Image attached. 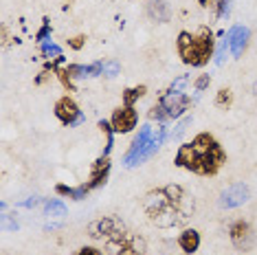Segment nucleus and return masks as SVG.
<instances>
[{
    "instance_id": "f257e3e1",
    "label": "nucleus",
    "mask_w": 257,
    "mask_h": 255,
    "mask_svg": "<svg viewBox=\"0 0 257 255\" xmlns=\"http://www.w3.org/2000/svg\"><path fill=\"white\" fill-rule=\"evenodd\" d=\"M141 207L152 224L159 229L183 227L194 218L196 200L191 194L180 187V185H163V187L150 189L143 196Z\"/></svg>"
},
{
    "instance_id": "f03ea898",
    "label": "nucleus",
    "mask_w": 257,
    "mask_h": 255,
    "mask_svg": "<svg viewBox=\"0 0 257 255\" xmlns=\"http://www.w3.org/2000/svg\"><path fill=\"white\" fill-rule=\"evenodd\" d=\"M174 163L196 176H215L226 163V152L213 135L200 132L176 150Z\"/></svg>"
},
{
    "instance_id": "7ed1b4c3",
    "label": "nucleus",
    "mask_w": 257,
    "mask_h": 255,
    "mask_svg": "<svg viewBox=\"0 0 257 255\" xmlns=\"http://www.w3.org/2000/svg\"><path fill=\"white\" fill-rule=\"evenodd\" d=\"M178 57L185 66L202 68L215 53V36L209 27H198L196 31H180L176 40Z\"/></svg>"
},
{
    "instance_id": "20e7f679",
    "label": "nucleus",
    "mask_w": 257,
    "mask_h": 255,
    "mask_svg": "<svg viewBox=\"0 0 257 255\" xmlns=\"http://www.w3.org/2000/svg\"><path fill=\"white\" fill-rule=\"evenodd\" d=\"M169 139L165 128H152V125H143L139 130V135L134 137L130 150L123 156V165L125 167H137L145 163L148 159H152L156 152L161 150V146Z\"/></svg>"
},
{
    "instance_id": "39448f33",
    "label": "nucleus",
    "mask_w": 257,
    "mask_h": 255,
    "mask_svg": "<svg viewBox=\"0 0 257 255\" xmlns=\"http://www.w3.org/2000/svg\"><path fill=\"white\" fill-rule=\"evenodd\" d=\"M57 121L66 128H75V125H81L86 121V114L79 110L77 101L73 99L71 95H64L55 101V108H53Z\"/></svg>"
},
{
    "instance_id": "423d86ee",
    "label": "nucleus",
    "mask_w": 257,
    "mask_h": 255,
    "mask_svg": "<svg viewBox=\"0 0 257 255\" xmlns=\"http://www.w3.org/2000/svg\"><path fill=\"white\" fill-rule=\"evenodd\" d=\"M123 229H125L123 220H119L114 216H103V218L92 220L88 224V235L99 242H108V240H112L116 233H121Z\"/></svg>"
},
{
    "instance_id": "0eeeda50",
    "label": "nucleus",
    "mask_w": 257,
    "mask_h": 255,
    "mask_svg": "<svg viewBox=\"0 0 257 255\" xmlns=\"http://www.w3.org/2000/svg\"><path fill=\"white\" fill-rule=\"evenodd\" d=\"M110 123H112L114 135H127L139 125V112L134 110V106H119L114 108Z\"/></svg>"
},
{
    "instance_id": "6e6552de",
    "label": "nucleus",
    "mask_w": 257,
    "mask_h": 255,
    "mask_svg": "<svg viewBox=\"0 0 257 255\" xmlns=\"http://www.w3.org/2000/svg\"><path fill=\"white\" fill-rule=\"evenodd\" d=\"M159 101H161V106L165 108L169 121H172V119H180L187 112V110L191 108V99L185 95V92H172V90H167Z\"/></svg>"
},
{
    "instance_id": "1a4fd4ad",
    "label": "nucleus",
    "mask_w": 257,
    "mask_h": 255,
    "mask_svg": "<svg viewBox=\"0 0 257 255\" xmlns=\"http://www.w3.org/2000/svg\"><path fill=\"white\" fill-rule=\"evenodd\" d=\"M248 40H250V29L244 27V25H233L229 29V33H226V49H229V53L233 57H242L244 51H246L248 46Z\"/></svg>"
},
{
    "instance_id": "9d476101",
    "label": "nucleus",
    "mask_w": 257,
    "mask_h": 255,
    "mask_svg": "<svg viewBox=\"0 0 257 255\" xmlns=\"http://www.w3.org/2000/svg\"><path fill=\"white\" fill-rule=\"evenodd\" d=\"M250 191L244 183H235L231 185V187H226L224 191L220 194V207H224V209H235V207H242L244 202L248 200Z\"/></svg>"
},
{
    "instance_id": "9b49d317",
    "label": "nucleus",
    "mask_w": 257,
    "mask_h": 255,
    "mask_svg": "<svg viewBox=\"0 0 257 255\" xmlns=\"http://www.w3.org/2000/svg\"><path fill=\"white\" fill-rule=\"evenodd\" d=\"M108 174H110V156L101 154L90 167V176H88V181H86V187H88L90 191L103 187L106 181H108Z\"/></svg>"
},
{
    "instance_id": "f8f14e48",
    "label": "nucleus",
    "mask_w": 257,
    "mask_h": 255,
    "mask_svg": "<svg viewBox=\"0 0 257 255\" xmlns=\"http://www.w3.org/2000/svg\"><path fill=\"white\" fill-rule=\"evenodd\" d=\"M229 235H231V242L237 248L248 246V240H250V227H248V222H244V220H235V222L229 227Z\"/></svg>"
},
{
    "instance_id": "ddd939ff",
    "label": "nucleus",
    "mask_w": 257,
    "mask_h": 255,
    "mask_svg": "<svg viewBox=\"0 0 257 255\" xmlns=\"http://www.w3.org/2000/svg\"><path fill=\"white\" fill-rule=\"evenodd\" d=\"M178 246L185 255H194L198 248H200V233L196 229H185L183 233L178 235Z\"/></svg>"
},
{
    "instance_id": "4468645a",
    "label": "nucleus",
    "mask_w": 257,
    "mask_h": 255,
    "mask_svg": "<svg viewBox=\"0 0 257 255\" xmlns=\"http://www.w3.org/2000/svg\"><path fill=\"white\" fill-rule=\"evenodd\" d=\"M55 194L64 196V198H73V200H84L90 194V189L86 187V183H81L79 187H68V185H55Z\"/></svg>"
},
{
    "instance_id": "2eb2a0df",
    "label": "nucleus",
    "mask_w": 257,
    "mask_h": 255,
    "mask_svg": "<svg viewBox=\"0 0 257 255\" xmlns=\"http://www.w3.org/2000/svg\"><path fill=\"white\" fill-rule=\"evenodd\" d=\"M145 92H148V86H130V88L123 90V95H121V101H123V106H137L139 99H143Z\"/></svg>"
},
{
    "instance_id": "dca6fc26",
    "label": "nucleus",
    "mask_w": 257,
    "mask_h": 255,
    "mask_svg": "<svg viewBox=\"0 0 257 255\" xmlns=\"http://www.w3.org/2000/svg\"><path fill=\"white\" fill-rule=\"evenodd\" d=\"M148 11L152 18H156L159 22H167L169 20V5L165 0H150Z\"/></svg>"
},
{
    "instance_id": "f3484780",
    "label": "nucleus",
    "mask_w": 257,
    "mask_h": 255,
    "mask_svg": "<svg viewBox=\"0 0 257 255\" xmlns=\"http://www.w3.org/2000/svg\"><path fill=\"white\" fill-rule=\"evenodd\" d=\"M99 130L106 135V148H103V156H110V150L114 146V130H112V123L106 119L99 121Z\"/></svg>"
},
{
    "instance_id": "a211bd4d",
    "label": "nucleus",
    "mask_w": 257,
    "mask_h": 255,
    "mask_svg": "<svg viewBox=\"0 0 257 255\" xmlns=\"http://www.w3.org/2000/svg\"><path fill=\"white\" fill-rule=\"evenodd\" d=\"M215 106L222 110H229L233 106V90L231 88H220L215 92Z\"/></svg>"
},
{
    "instance_id": "6ab92c4d",
    "label": "nucleus",
    "mask_w": 257,
    "mask_h": 255,
    "mask_svg": "<svg viewBox=\"0 0 257 255\" xmlns=\"http://www.w3.org/2000/svg\"><path fill=\"white\" fill-rule=\"evenodd\" d=\"M55 77L60 79V84H62V88H64V90L75 92V79H73V75L66 71V66L57 68V71H55Z\"/></svg>"
},
{
    "instance_id": "aec40b11",
    "label": "nucleus",
    "mask_w": 257,
    "mask_h": 255,
    "mask_svg": "<svg viewBox=\"0 0 257 255\" xmlns=\"http://www.w3.org/2000/svg\"><path fill=\"white\" fill-rule=\"evenodd\" d=\"M42 55L46 57V60H57V57H64L62 49L55 42H51V38L42 42Z\"/></svg>"
},
{
    "instance_id": "412c9836",
    "label": "nucleus",
    "mask_w": 257,
    "mask_h": 255,
    "mask_svg": "<svg viewBox=\"0 0 257 255\" xmlns=\"http://www.w3.org/2000/svg\"><path fill=\"white\" fill-rule=\"evenodd\" d=\"M44 209H46V216H51V218H64L66 216V207H64L62 200H49Z\"/></svg>"
},
{
    "instance_id": "4be33fe9",
    "label": "nucleus",
    "mask_w": 257,
    "mask_h": 255,
    "mask_svg": "<svg viewBox=\"0 0 257 255\" xmlns=\"http://www.w3.org/2000/svg\"><path fill=\"white\" fill-rule=\"evenodd\" d=\"M148 117H150L152 121H154V119H156V121H159V123H163V121H169V119H167V112H165V108H163V106H161V101H156V103H154V106H152V108H150Z\"/></svg>"
},
{
    "instance_id": "5701e85b",
    "label": "nucleus",
    "mask_w": 257,
    "mask_h": 255,
    "mask_svg": "<svg viewBox=\"0 0 257 255\" xmlns=\"http://www.w3.org/2000/svg\"><path fill=\"white\" fill-rule=\"evenodd\" d=\"M121 71V66H119V62L116 60H110V62H103V77H116Z\"/></svg>"
},
{
    "instance_id": "b1692460",
    "label": "nucleus",
    "mask_w": 257,
    "mask_h": 255,
    "mask_svg": "<svg viewBox=\"0 0 257 255\" xmlns=\"http://www.w3.org/2000/svg\"><path fill=\"white\" fill-rule=\"evenodd\" d=\"M187 84H189V77H187V75H180V77H176V79H174V82H172V86H169L167 90H172V92H185Z\"/></svg>"
},
{
    "instance_id": "393cba45",
    "label": "nucleus",
    "mask_w": 257,
    "mask_h": 255,
    "mask_svg": "<svg viewBox=\"0 0 257 255\" xmlns=\"http://www.w3.org/2000/svg\"><path fill=\"white\" fill-rule=\"evenodd\" d=\"M209 84H211V77H209L207 73H202V75H198V77H196L194 88H196V92H202V90L209 88Z\"/></svg>"
},
{
    "instance_id": "a878e982",
    "label": "nucleus",
    "mask_w": 257,
    "mask_h": 255,
    "mask_svg": "<svg viewBox=\"0 0 257 255\" xmlns=\"http://www.w3.org/2000/svg\"><path fill=\"white\" fill-rule=\"evenodd\" d=\"M84 44H86V36H84V33L73 36L71 40H68V46H71L73 51H81V49H84Z\"/></svg>"
},
{
    "instance_id": "bb28decb",
    "label": "nucleus",
    "mask_w": 257,
    "mask_h": 255,
    "mask_svg": "<svg viewBox=\"0 0 257 255\" xmlns=\"http://www.w3.org/2000/svg\"><path fill=\"white\" fill-rule=\"evenodd\" d=\"M49 33H51V27H49V20L44 18V25H42V29L36 33V40L38 42H44V40H49Z\"/></svg>"
},
{
    "instance_id": "cd10ccee",
    "label": "nucleus",
    "mask_w": 257,
    "mask_h": 255,
    "mask_svg": "<svg viewBox=\"0 0 257 255\" xmlns=\"http://www.w3.org/2000/svg\"><path fill=\"white\" fill-rule=\"evenodd\" d=\"M75 255H103V253L99 251L97 246H81V248H79V251L75 253Z\"/></svg>"
},
{
    "instance_id": "c85d7f7f",
    "label": "nucleus",
    "mask_w": 257,
    "mask_h": 255,
    "mask_svg": "<svg viewBox=\"0 0 257 255\" xmlns=\"http://www.w3.org/2000/svg\"><path fill=\"white\" fill-rule=\"evenodd\" d=\"M49 73H51V71H46V68H44V71H42V73H40V75H38L36 84H44V82H46V79H49V77H51V75H49Z\"/></svg>"
},
{
    "instance_id": "c756f323",
    "label": "nucleus",
    "mask_w": 257,
    "mask_h": 255,
    "mask_svg": "<svg viewBox=\"0 0 257 255\" xmlns=\"http://www.w3.org/2000/svg\"><path fill=\"white\" fill-rule=\"evenodd\" d=\"M211 3H215V0H198V5H200V7H209Z\"/></svg>"
},
{
    "instance_id": "7c9ffc66",
    "label": "nucleus",
    "mask_w": 257,
    "mask_h": 255,
    "mask_svg": "<svg viewBox=\"0 0 257 255\" xmlns=\"http://www.w3.org/2000/svg\"><path fill=\"white\" fill-rule=\"evenodd\" d=\"M253 92H255V95H257V79H255V84H253Z\"/></svg>"
},
{
    "instance_id": "2f4dec72",
    "label": "nucleus",
    "mask_w": 257,
    "mask_h": 255,
    "mask_svg": "<svg viewBox=\"0 0 257 255\" xmlns=\"http://www.w3.org/2000/svg\"><path fill=\"white\" fill-rule=\"evenodd\" d=\"M137 255H141V253H137Z\"/></svg>"
}]
</instances>
